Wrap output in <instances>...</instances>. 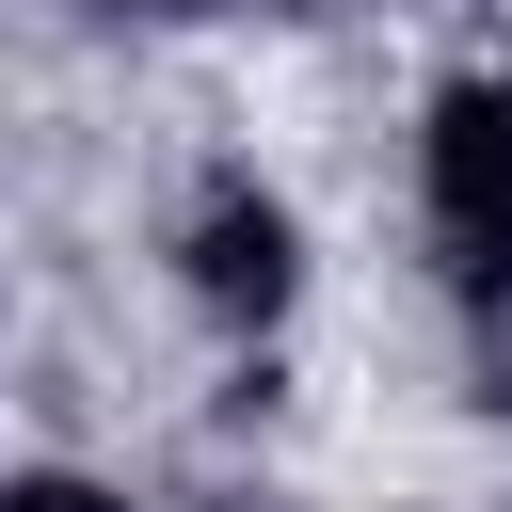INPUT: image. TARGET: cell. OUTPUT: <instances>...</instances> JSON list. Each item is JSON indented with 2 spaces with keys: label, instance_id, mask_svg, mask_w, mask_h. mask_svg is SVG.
Segmentation results:
<instances>
[{
  "label": "cell",
  "instance_id": "obj_1",
  "mask_svg": "<svg viewBox=\"0 0 512 512\" xmlns=\"http://www.w3.org/2000/svg\"><path fill=\"white\" fill-rule=\"evenodd\" d=\"M432 240L464 288H512V80L432 96Z\"/></svg>",
  "mask_w": 512,
  "mask_h": 512
},
{
  "label": "cell",
  "instance_id": "obj_2",
  "mask_svg": "<svg viewBox=\"0 0 512 512\" xmlns=\"http://www.w3.org/2000/svg\"><path fill=\"white\" fill-rule=\"evenodd\" d=\"M288 288H304V240H288V208L224 176V192L192 208V304H208V320H272Z\"/></svg>",
  "mask_w": 512,
  "mask_h": 512
},
{
  "label": "cell",
  "instance_id": "obj_3",
  "mask_svg": "<svg viewBox=\"0 0 512 512\" xmlns=\"http://www.w3.org/2000/svg\"><path fill=\"white\" fill-rule=\"evenodd\" d=\"M16 512H112L96 480H16Z\"/></svg>",
  "mask_w": 512,
  "mask_h": 512
},
{
  "label": "cell",
  "instance_id": "obj_4",
  "mask_svg": "<svg viewBox=\"0 0 512 512\" xmlns=\"http://www.w3.org/2000/svg\"><path fill=\"white\" fill-rule=\"evenodd\" d=\"M112 16H208V0H112Z\"/></svg>",
  "mask_w": 512,
  "mask_h": 512
}]
</instances>
